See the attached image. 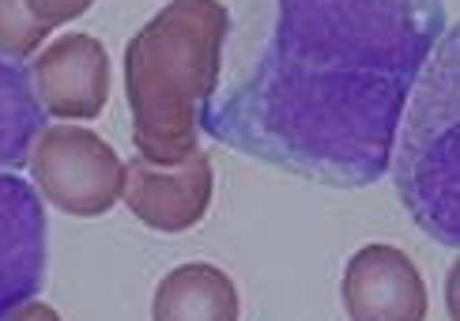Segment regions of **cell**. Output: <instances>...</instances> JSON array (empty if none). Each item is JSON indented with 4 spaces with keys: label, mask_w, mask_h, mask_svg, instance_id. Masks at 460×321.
<instances>
[{
    "label": "cell",
    "mask_w": 460,
    "mask_h": 321,
    "mask_svg": "<svg viewBox=\"0 0 460 321\" xmlns=\"http://www.w3.org/2000/svg\"><path fill=\"white\" fill-rule=\"evenodd\" d=\"M442 34V0H272L253 65L208 110L204 129L310 182L370 185L389 174Z\"/></svg>",
    "instance_id": "1"
},
{
    "label": "cell",
    "mask_w": 460,
    "mask_h": 321,
    "mask_svg": "<svg viewBox=\"0 0 460 321\" xmlns=\"http://www.w3.org/2000/svg\"><path fill=\"white\" fill-rule=\"evenodd\" d=\"M230 12L219 0H170L125 49V99L137 156L178 166L200 151L216 103Z\"/></svg>",
    "instance_id": "2"
},
{
    "label": "cell",
    "mask_w": 460,
    "mask_h": 321,
    "mask_svg": "<svg viewBox=\"0 0 460 321\" xmlns=\"http://www.w3.org/2000/svg\"><path fill=\"white\" fill-rule=\"evenodd\" d=\"M396 193L423 231L460 250V23L415 84L393 156Z\"/></svg>",
    "instance_id": "3"
},
{
    "label": "cell",
    "mask_w": 460,
    "mask_h": 321,
    "mask_svg": "<svg viewBox=\"0 0 460 321\" xmlns=\"http://www.w3.org/2000/svg\"><path fill=\"white\" fill-rule=\"evenodd\" d=\"M27 163L38 193L68 216H102L125 197V159L91 129H42Z\"/></svg>",
    "instance_id": "4"
},
{
    "label": "cell",
    "mask_w": 460,
    "mask_h": 321,
    "mask_svg": "<svg viewBox=\"0 0 460 321\" xmlns=\"http://www.w3.org/2000/svg\"><path fill=\"white\" fill-rule=\"evenodd\" d=\"M49 223L38 185L0 170V317L31 302L46 283Z\"/></svg>",
    "instance_id": "5"
},
{
    "label": "cell",
    "mask_w": 460,
    "mask_h": 321,
    "mask_svg": "<svg viewBox=\"0 0 460 321\" xmlns=\"http://www.w3.org/2000/svg\"><path fill=\"white\" fill-rule=\"evenodd\" d=\"M343 307L351 321H427L430 295L400 245L370 242L343 264Z\"/></svg>",
    "instance_id": "6"
},
{
    "label": "cell",
    "mask_w": 460,
    "mask_h": 321,
    "mask_svg": "<svg viewBox=\"0 0 460 321\" xmlns=\"http://www.w3.org/2000/svg\"><path fill=\"white\" fill-rule=\"evenodd\" d=\"M212 159L208 151H197L193 159L178 166H159L147 163L144 156H132L125 163V204L140 223L151 231L178 235L197 227L208 208H212Z\"/></svg>",
    "instance_id": "7"
},
{
    "label": "cell",
    "mask_w": 460,
    "mask_h": 321,
    "mask_svg": "<svg viewBox=\"0 0 460 321\" xmlns=\"http://www.w3.org/2000/svg\"><path fill=\"white\" fill-rule=\"evenodd\" d=\"M31 84L49 118L91 121L110 99V53L91 34H65L31 61Z\"/></svg>",
    "instance_id": "8"
},
{
    "label": "cell",
    "mask_w": 460,
    "mask_h": 321,
    "mask_svg": "<svg viewBox=\"0 0 460 321\" xmlns=\"http://www.w3.org/2000/svg\"><path fill=\"white\" fill-rule=\"evenodd\" d=\"M242 299L238 283L208 261H189L170 269L155 299H151V321H238Z\"/></svg>",
    "instance_id": "9"
},
{
    "label": "cell",
    "mask_w": 460,
    "mask_h": 321,
    "mask_svg": "<svg viewBox=\"0 0 460 321\" xmlns=\"http://www.w3.org/2000/svg\"><path fill=\"white\" fill-rule=\"evenodd\" d=\"M42 129L46 110L38 106L31 68L0 53V170L23 166Z\"/></svg>",
    "instance_id": "10"
},
{
    "label": "cell",
    "mask_w": 460,
    "mask_h": 321,
    "mask_svg": "<svg viewBox=\"0 0 460 321\" xmlns=\"http://www.w3.org/2000/svg\"><path fill=\"white\" fill-rule=\"evenodd\" d=\"M46 38L49 27L27 8V0H0V53L12 61H27Z\"/></svg>",
    "instance_id": "11"
},
{
    "label": "cell",
    "mask_w": 460,
    "mask_h": 321,
    "mask_svg": "<svg viewBox=\"0 0 460 321\" xmlns=\"http://www.w3.org/2000/svg\"><path fill=\"white\" fill-rule=\"evenodd\" d=\"M91 4H94V0H27V8L42 19L49 31L68 23V19H75V15H84Z\"/></svg>",
    "instance_id": "12"
},
{
    "label": "cell",
    "mask_w": 460,
    "mask_h": 321,
    "mask_svg": "<svg viewBox=\"0 0 460 321\" xmlns=\"http://www.w3.org/2000/svg\"><path fill=\"white\" fill-rule=\"evenodd\" d=\"M0 321H65L61 314H57L53 307H46V302H23L19 310H12L8 317H0Z\"/></svg>",
    "instance_id": "13"
},
{
    "label": "cell",
    "mask_w": 460,
    "mask_h": 321,
    "mask_svg": "<svg viewBox=\"0 0 460 321\" xmlns=\"http://www.w3.org/2000/svg\"><path fill=\"white\" fill-rule=\"evenodd\" d=\"M446 310H449V321H460V257L446 272Z\"/></svg>",
    "instance_id": "14"
}]
</instances>
